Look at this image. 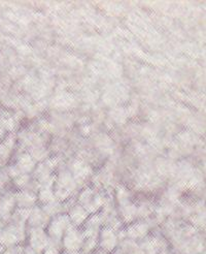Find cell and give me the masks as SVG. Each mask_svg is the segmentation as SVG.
Here are the masks:
<instances>
[{
  "label": "cell",
  "instance_id": "7",
  "mask_svg": "<svg viewBox=\"0 0 206 254\" xmlns=\"http://www.w3.org/2000/svg\"><path fill=\"white\" fill-rule=\"evenodd\" d=\"M88 215H89V213L87 212V210L84 207L79 206V205H74L69 209L68 217H69L71 223H73L72 225L80 226L87 221Z\"/></svg>",
  "mask_w": 206,
  "mask_h": 254
},
{
  "label": "cell",
  "instance_id": "5",
  "mask_svg": "<svg viewBox=\"0 0 206 254\" xmlns=\"http://www.w3.org/2000/svg\"><path fill=\"white\" fill-rule=\"evenodd\" d=\"M49 220V216L41 208L35 207L33 210H30L28 223L30 228H44Z\"/></svg>",
  "mask_w": 206,
  "mask_h": 254
},
{
  "label": "cell",
  "instance_id": "8",
  "mask_svg": "<svg viewBox=\"0 0 206 254\" xmlns=\"http://www.w3.org/2000/svg\"><path fill=\"white\" fill-rule=\"evenodd\" d=\"M16 199L22 209H29L35 204L37 196L34 194V192L23 191L19 193Z\"/></svg>",
  "mask_w": 206,
  "mask_h": 254
},
{
  "label": "cell",
  "instance_id": "3",
  "mask_svg": "<svg viewBox=\"0 0 206 254\" xmlns=\"http://www.w3.org/2000/svg\"><path fill=\"white\" fill-rule=\"evenodd\" d=\"M98 246L106 253L113 252L119 246L118 233L108 226L103 227L98 236Z\"/></svg>",
  "mask_w": 206,
  "mask_h": 254
},
{
  "label": "cell",
  "instance_id": "6",
  "mask_svg": "<svg viewBox=\"0 0 206 254\" xmlns=\"http://www.w3.org/2000/svg\"><path fill=\"white\" fill-rule=\"evenodd\" d=\"M150 231V226L147 222H138L125 231L126 236L128 239L131 240H136V239H141L146 238L148 236V233Z\"/></svg>",
  "mask_w": 206,
  "mask_h": 254
},
{
  "label": "cell",
  "instance_id": "12",
  "mask_svg": "<svg viewBox=\"0 0 206 254\" xmlns=\"http://www.w3.org/2000/svg\"><path fill=\"white\" fill-rule=\"evenodd\" d=\"M93 254H108V253H106V252H104L103 250H101V249H98V250H96Z\"/></svg>",
  "mask_w": 206,
  "mask_h": 254
},
{
  "label": "cell",
  "instance_id": "1",
  "mask_svg": "<svg viewBox=\"0 0 206 254\" xmlns=\"http://www.w3.org/2000/svg\"><path fill=\"white\" fill-rule=\"evenodd\" d=\"M85 236L82 231L71 225L61 240L62 248L66 252H80L85 242Z\"/></svg>",
  "mask_w": 206,
  "mask_h": 254
},
{
  "label": "cell",
  "instance_id": "11",
  "mask_svg": "<svg viewBox=\"0 0 206 254\" xmlns=\"http://www.w3.org/2000/svg\"><path fill=\"white\" fill-rule=\"evenodd\" d=\"M110 254H125V253L123 251H121L119 248H117L113 252H111Z\"/></svg>",
  "mask_w": 206,
  "mask_h": 254
},
{
  "label": "cell",
  "instance_id": "10",
  "mask_svg": "<svg viewBox=\"0 0 206 254\" xmlns=\"http://www.w3.org/2000/svg\"><path fill=\"white\" fill-rule=\"evenodd\" d=\"M62 244L59 241L51 240L49 238V243L43 251V254H62Z\"/></svg>",
  "mask_w": 206,
  "mask_h": 254
},
{
  "label": "cell",
  "instance_id": "2",
  "mask_svg": "<svg viewBox=\"0 0 206 254\" xmlns=\"http://www.w3.org/2000/svg\"><path fill=\"white\" fill-rule=\"evenodd\" d=\"M71 225L72 223L68 217V215H58L50 223L48 236L51 240L61 242L63 236L65 235V233L69 230Z\"/></svg>",
  "mask_w": 206,
  "mask_h": 254
},
{
  "label": "cell",
  "instance_id": "4",
  "mask_svg": "<svg viewBox=\"0 0 206 254\" xmlns=\"http://www.w3.org/2000/svg\"><path fill=\"white\" fill-rule=\"evenodd\" d=\"M28 239L29 247L32 248L37 254L42 253L49 243V236L44 228H30Z\"/></svg>",
  "mask_w": 206,
  "mask_h": 254
},
{
  "label": "cell",
  "instance_id": "13",
  "mask_svg": "<svg viewBox=\"0 0 206 254\" xmlns=\"http://www.w3.org/2000/svg\"><path fill=\"white\" fill-rule=\"evenodd\" d=\"M158 254H170L169 252H168V250H163V251H161V252H159Z\"/></svg>",
  "mask_w": 206,
  "mask_h": 254
},
{
  "label": "cell",
  "instance_id": "9",
  "mask_svg": "<svg viewBox=\"0 0 206 254\" xmlns=\"http://www.w3.org/2000/svg\"><path fill=\"white\" fill-rule=\"evenodd\" d=\"M98 246V238H87L82 247L81 254H93Z\"/></svg>",
  "mask_w": 206,
  "mask_h": 254
}]
</instances>
